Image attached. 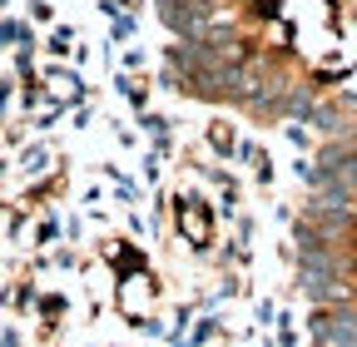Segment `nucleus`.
I'll return each instance as SVG.
<instances>
[{
  "mask_svg": "<svg viewBox=\"0 0 357 347\" xmlns=\"http://www.w3.org/2000/svg\"><path fill=\"white\" fill-rule=\"evenodd\" d=\"M318 124L328 129V134H337V129H347V119H342L337 109H318Z\"/></svg>",
  "mask_w": 357,
  "mask_h": 347,
  "instance_id": "7ed1b4c3",
  "label": "nucleus"
},
{
  "mask_svg": "<svg viewBox=\"0 0 357 347\" xmlns=\"http://www.w3.org/2000/svg\"><path fill=\"white\" fill-rule=\"evenodd\" d=\"M312 347H357V313L318 308L312 313Z\"/></svg>",
  "mask_w": 357,
  "mask_h": 347,
  "instance_id": "f257e3e1",
  "label": "nucleus"
},
{
  "mask_svg": "<svg viewBox=\"0 0 357 347\" xmlns=\"http://www.w3.org/2000/svg\"><path fill=\"white\" fill-rule=\"evenodd\" d=\"M208 15H213L208 0H164V20H169L174 30H184V35H199Z\"/></svg>",
  "mask_w": 357,
  "mask_h": 347,
  "instance_id": "f03ea898",
  "label": "nucleus"
}]
</instances>
